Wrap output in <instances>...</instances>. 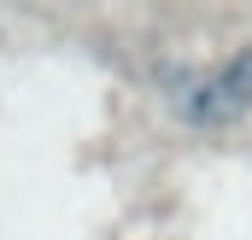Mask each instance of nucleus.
Returning a JSON list of instances; mask_svg holds the SVG:
<instances>
[{"instance_id":"1","label":"nucleus","mask_w":252,"mask_h":240,"mask_svg":"<svg viewBox=\"0 0 252 240\" xmlns=\"http://www.w3.org/2000/svg\"><path fill=\"white\" fill-rule=\"evenodd\" d=\"M205 82H211V94L223 100L229 118H247V112H252V41L235 47L217 70H205Z\"/></svg>"}]
</instances>
